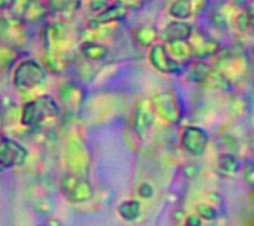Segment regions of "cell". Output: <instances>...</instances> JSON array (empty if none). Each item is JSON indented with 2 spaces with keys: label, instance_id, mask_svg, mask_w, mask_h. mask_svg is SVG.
I'll return each mask as SVG.
<instances>
[{
  "label": "cell",
  "instance_id": "obj_6",
  "mask_svg": "<svg viewBox=\"0 0 254 226\" xmlns=\"http://www.w3.org/2000/svg\"><path fill=\"white\" fill-rule=\"evenodd\" d=\"M27 151L21 144L7 138H0V164L20 165L25 161Z\"/></svg>",
  "mask_w": 254,
  "mask_h": 226
},
{
  "label": "cell",
  "instance_id": "obj_14",
  "mask_svg": "<svg viewBox=\"0 0 254 226\" xmlns=\"http://www.w3.org/2000/svg\"><path fill=\"white\" fill-rule=\"evenodd\" d=\"M82 92L79 91V88L74 84L66 83L60 88V98L61 102L67 107L76 106L77 102H79V96H81Z\"/></svg>",
  "mask_w": 254,
  "mask_h": 226
},
{
  "label": "cell",
  "instance_id": "obj_19",
  "mask_svg": "<svg viewBox=\"0 0 254 226\" xmlns=\"http://www.w3.org/2000/svg\"><path fill=\"white\" fill-rule=\"evenodd\" d=\"M30 1H31V0H14V2H12V5L10 9L12 10V12H14L15 16L21 17V16H24V14H25V11H26L27 6H29Z\"/></svg>",
  "mask_w": 254,
  "mask_h": 226
},
{
  "label": "cell",
  "instance_id": "obj_1",
  "mask_svg": "<svg viewBox=\"0 0 254 226\" xmlns=\"http://www.w3.org/2000/svg\"><path fill=\"white\" fill-rule=\"evenodd\" d=\"M60 107L51 96H40L24 106L21 123L25 126H37L45 119L59 116Z\"/></svg>",
  "mask_w": 254,
  "mask_h": 226
},
{
  "label": "cell",
  "instance_id": "obj_11",
  "mask_svg": "<svg viewBox=\"0 0 254 226\" xmlns=\"http://www.w3.org/2000/svg\"><path fill=\"white\" fill-rule=\"evenodd\" d=\"M168 49L169 54L179 61V60H189L193 57L192 47L189 40H178V41H171L168 42Z\"/></svg>",
  "mask_w": 254,
  "mask_h": 226
},
{
  "label": "cell",
  "instance_id": "obj_10",
  "mask_svg": "<svg viewBox=\"0 0 254 226\" xmlns=\"http://www.w3.org/2000/svg\"><path fill=\"white\" fill-rule=\"evenodd\" d=\"M191 37H193V41L190 42L191 47H192L193 57H206L210 56V55H213L216 51H217V42L213 41V40L208 39V37L203 36V35L197 34L196 36H192L191 34Z\"/></svg>",
  "mask_w": 254,
  "mask_h": 226
},
{
  "label": "cell",
  "instance_id": "obj_9",
  "mask_svg": "<svg viewBox=\"0 0 254 226\" xmlns=\"http://www.w3.org/2000/svg\"><path fill=\"white\" fill-rule=\"evenodd\" d=\"M127 16V7L121 1L116 4L107 6L103 11L99 12L92 22H96V25H106L111 22H117L123 20Z\"/></svg>",
  "mask_w": 254,
  "mask_h": 226
},
{
  "label": "cell",
  "instance_id": "obj_12",
  "mask_svg": "<svg viewBox=\"0 0 254 226\" xmlns=\"http://www.w3.org/2000/svg\"><path fill=\"white\" fill-rule=\"evenodd\" d=\"M81 51L86 59L91 61H101L108 55V49L104 45L94 41H87L81 46Z\"/></svg>",
  "mask_w": 254,
  "mask_h": 226
},
{
  "label": "cell",
  "instance_id": "obj_16",
  "mask_svg": "<svg viewBox=\"0 0 254 226\" xmlns=\"http://www.w3.org/2000/svg\"><path fill=\"white\" fill-rule=\"evenodd\" d=\"M45 15H46V6L42 5L40 1H37V0H31L22 17L26 21L36 22L40 21L42 17H45Z\"/></svg>",
  "mask_w": 254,
  "mask_h": 226
},
{
  "label": "cell",
  "instance_id": "obj_7",
  "mask_svg": "<svg viewBox=\"0 0 254 226\" xmlns=\"http://www.w3.org/2000/svg\"><path fill=\"white\" fill-rule=\"evenodd\" d=\"M153 104L148 101H143L138 104L134 114V127L139 136H143L149 131L154 122V112L151 108Z\"/></svg>",
  "mask_w": 254,
  "mask_h": 226
},
{
  "label": "cell",
  "instance_id": "obj_13",
  "mask_svg": "<svg viewBox=\"0 0 254 226\" xmlns=\"http://www.w3.org/2000/svg\"><path fill=\"white\" fill-rule=\"evenodd\" d=\"M156 37H158V31L150 25H143L134 31V39L141 46H150L155 42Z\"/></svg>",
  "mask_w": 254,
  "mask_h": 226
},
{
  "label": "cell",
  "instance_id": "obj_21",
  "mask_svg": "<svg viewBox=\"0 0 254 226\" xmlns=\"http://www.w3.org/2000/svg\"><path fill=\"white\" fill-rule=\"evenodd\" d=\"M139 194H140L143 198H149V196L153 195V188L146 183L141 184V185L139 186Z\"/></svg>",
  "mask_w": 254,
  "mask_h": 226
},
{
  "label": "cell",
  "instance_id": "obj_18",
  "mask_svg": "<svg viewBox=\"0 0 254 226\" xmlns=\"http://www.w3.org/2000/svg\"><path fill=\"white\" fill-rule=\"evenodd\" d=\"M49 4L55 11H73L78 7L79 0H49Z\"/></svg>",
  "mask_w": 254,
  "mask_h": 226
},
{
  "label": "cell",
  "instance_id": "obj_15",
  "mask_svg": "<svg viewBox=\"0 0 254 226\" xmlns=\"http://www.w3.org/2000/svg\"><path fill=\"white\" fill-rule=\"evenodd\" d=\"M192 4L191 0H175L171 4L169 12L171 16L176 17L179 20H186L192 15Z\"/></svg>",
  "mask_w": 254,
  "mask_h": 226
},
{
  "label": "cell",
  "instance_id": "obj_8",
  "mask_svg": "<svg viewBox=\"0 0 254 226\" xmlns=\"http://www.w3.org/2000/svg\"><path fill=\"white\" fill-rule=\"evenodd\" d=\"M192 34V26L185 21L170 22L161 32V39L166 42L189 40Z\"/></svg>",
  "mask_w": 254,
  "mask_h": 226
},
{
  "label": "cell",
  "instance_id": "obj_3",
  "mask_svg": "<svg viewBox=\"0 0 254 226\" xmlns=\"http://www.w3.org/2000/svg\"><path fill=\"white\" fill-rule=\"evenodd\" d=\"M153 106L158 116L168 123H178L183 116L180 102L178 101V97L171 92H160L154 98Z\"/></svg>",
  "mask_w": 254,
  "mask_h": 226
},
{
  "label": "cell",
  "instance_id": "obj_2",
  "mask_svg": "<svg viewBox=\"0 0 254 226\" xmlns=\"http://www.w3.org/2000/svg\"><path fill=\"white\" fill-rule=\"evenodd\" d=\"M45 79H46V71L35 60L22 61L15 70L14 82L15 86L20 89L29 91L44 83Z\"/></svg>",
  "mask_w": 254,
  "mask_h": 226
},
{
  "label": "cell",
  "instance_id": "obj_20",
  "mask_svg": "<svg viewBox=\"0 0 254 226\" xmlns=\"http://www.w3.org/2000/svg\"><path fill=\"white\" fill-rule=\"evenodd\" d=\"M107 2L108 0H92L91 1V9L93 10L94 12H101L103 11L107 7Z\"/></svg>",
  "mask_w": 254,
  "mask_h": 226
},
{
  "label": "cell",
  "instance_id": "obj_17",
  "mask_svg": "<svg viewBox=\"0 0 254 226\" xmlns=\"http://www.w3.org/2000/svg\"><path fill=\"white\" fill-rule=\"evenodd\" d=\"M139 213H140V205L138 201H124L121 206H119V214L123 216V219L129 221H133L138 218Z\"/></svg>",
  "mask_w": 254,
  "mask_h": 226
},
{
  "label": "cell",
  "instance_id": "obj_5",
  "mask_svg": "<svg viewBox=\"0 0 254 226\" xmlns=\"http://www.w3.org/2000/svg\"><path fill=\"white\" fill-rule=\"evenodd\" d=\"M208 137L207 133L200 127H186L181 136V143L184 148L192 155H201L206 151Z\"/></svg>",
  "mask_w": 254,
  "mask_h": 226
},
{
  "label": "cell",
  "instance_id": "obj_4",
  "mask_svg": "<svg viewBox=\"0 0 254 226\" xmlns=\"http://www.w3.org/2000/svg\"><path fill=\"white\" fill-rule=\"evenodd\" d=\"M149 61L153 65L155 70L161 74L178 75L180 74L183 66L179 61H176L170 54L164 44H156L151 47L149 54Z\"/></svg>",
  "mask_w": 254,
  "mask_h": 226
},
{
  "label": "cell",
  "instance_id": "obj_22",
  "mask_svg": "<svg viewBox=\"0 0 254 226\" xmlns=\"http://www.w3.org/2000/svg\"><path fill=\"white\" fill-rule=\"evenodd\" d=\"M14 0H0V9H10Z\"/></svg>",
  "mask_w": 254,
  "mask_h": 226
}]
</instances>
